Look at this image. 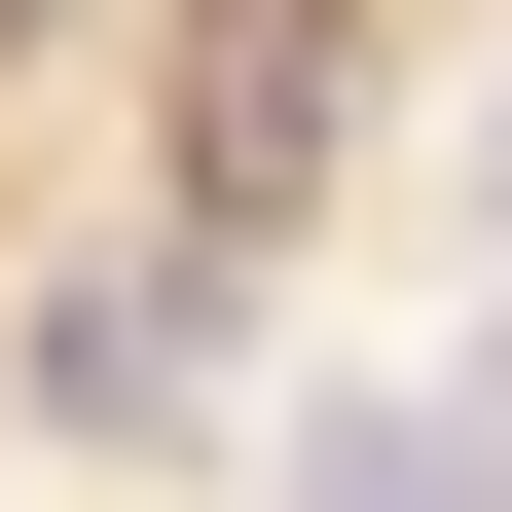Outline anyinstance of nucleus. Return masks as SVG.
<instances>
[{"label": "nucleus", "instance_id": "nucleus-1", "mask_svg": "<svg viewBox=\"0 0 512 512\" xmlns=\"http://www.w3.org/2000/svg\"><path fill=\"white\" fill-rule=\"evenodd\" d=\"M330 110H366V0H183V74H147V147H183V256H293Z\"/></svg>", "mask_w": 512, "mask_h": 512}, {"label": "nucleus", "instance_id": "nucleus-2", "mask_svg": "<svg viewBox=\"0 0 512 512\" xmlns=\"http://www.w3.org/2000/svg\"><path fill=\"white\" fill-rule=\"evenodd\" d=\"M37 403H74V439H183V403H220V256H110V293H37Z\"/></svg>", "mask_w": 512, "mask_h": 512}, {"label": "nucleus", "instance_id": "nucleus-3", "mask_svg": "<svg viewBox=\"0 0 512 512\" xmlns=\"http://www.w3.org/2000/svg\"><path fill=\"white\" fill-rule=\"evenodd\" d=\"M293 512H512V439H476V403H330V439H293Z\"/></svg>", "mask_w": 512, "mask_h": 512}]
</instances>
